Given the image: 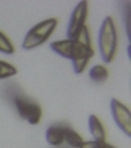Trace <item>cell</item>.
I'll return each mask as SVG.
<instances>
[{
  "instance_id": "cell-1",
  "label": "cell",
  "mask_w": 131,
  "mask_h": 148,
  "mask_svg": "<svg viewBox=\"0 0 131 148\" xmlns=\"http://www.w3.org/2000/svg\"><path fill=\"white\" fill-rule=\"evenodd\" d=\"M51 49L56 54H59V56L71 59L74 64V73L75 74L84 73L89 59L94 56L92 45H84V43L79 41L77 38H66V40L52 41Z\"/></svg>"
},
{
  "instance_id": "cell-2",
  "label": "cell",
  "mask_w": 131,
  "mask_h": 148,
  "mask_svg": "<svg viewBox=\"0 0 131 148\" xmlns=\"http://www.w3.org/2000/svg\"><path fill=\"white\" fill-rule=\"evenodd\" d=\"M98 46L105 64L111 63L115 59L116 49H118V35H116V27L111 16H105L103 23H102L98 35Z\"/></svg>"
},
{
  "instance_id": "cell-3",
  "label": "cell",
  "mask_w": 131,
  "mask_h": 148,
  "mask_svg": "<svg viewBox=\"0 0 131 148\" xmlns=\"http://www.w3.org/2000/svg\"><path fill=\"white\" fill-rule=\"evenodd\" d=\"M46 142L52 147H59L62 145L64 142L69 143L71 147L79 148L82 145V137L79 135L75 130L69 127V125H64V123H56V125H51L48 127L46 130Z\"/></svg>"
},
{
  "instance_id": "cell-4",
  "label": "cell",
  "mask_w": 131,
  "mask_h": 148,
  "mask_svg": "<svg viewBox=\"0 0 131 148\" xmlns=\"http://www.w3.org/2000/svg\"><path fill=\"white\" fill-rule=\"evenodd\" d=\"M56 27H58V20L56 18H48V20L35 25L30 32L26 33L25 40L21 43V48L23 49H35V48H38L54 33Z\"/></svg>"
},
{
  "instance_id": "cell-5",
  "label": "cell",
  "mask_w": 131,
  "mask_h": 148,
  "mask_svg": "<svg viewBox=\"0 0 131 148\" xmlns=\"http://www.w3.org/2000/svg\"><path fill=\"white\" fill-rule=\"evenodd\" d=\"M13 102H15L16 112L20 114V117L23 120H26L31 125L39 123L43 110H41V106L36 101H33L31 97H28V95H15Z\"/></svg>"
},
{
  "instance_id": "cell-6",
  "label": "cell",
  "mask_w": 131,
  "mask_h": 148,
  "mask_svg": "<svg viewBox=\"0 0 131 148\" xmlns=\"http://www.w3.org/2000/svg\"><path fill=\"white\" fill-rule=\"evenodd\" d=\"M87 13H89V3H87V2H79V5L74 8L72 15H71V20H69L67 38H75L79 33L87 27V25H85Z\"/></svg>"
},
{
  "instance_id": "cell-7",
  "label": "cell",
  "mask_w": 131,
  "mask_h": 148,
  "mask_svg": "<svg viewBox=\"0 0 131 148\" xmlns=\"http://www.w3.org/2000/svg\"><path fill=\"white\" fill-rule=\"evenodd\" d=\"M110 109H111V115H113V120L118 125L121 132L125 133L126 137H131V115H130V109L123 104V102L113 101L110 102Z\"/></svg>"
},
{
  "instance_id": "cell-8",
  "label": "cell",
  "mask_w": 131,
  "mask_h": 148,
  "mask_svg": "<svg viewBox=\"0 0 131 148\" xmlns=\"http://www.w3.org/2000/svg\"><path fill=\"white\" fill-rule=\"evenodd\" d=\"M89 130H90V133H92V137H94L95 142H105V137H107L105 127L97 115L89 117Z\"/></svg>"
},
{
  "instance_id": "cell-9",
  "label": "cell",
  "mask_w": 131,
  "mask_h": 148,
  "mask_svg": "<svg viewBox=\"0 0 131 148\" xmlns=\"http://www.w3.org/2000/svg\"><path fill=\"white\" fill-rule=\"evenodd\" d=\"M89 76L94 82H105V81L108 79V69L105 68V66H102V64H97V66H94V68L90 69Z\"/></svg>"
},
{
  "instance_id": "cell-10",
  "label": "cell",
  "mask_w": 131,
  "mask_h": 148,
  "mask_svg": "<svg viewBox=\"0 0 131 148\" xmlns=\"http://www.w3.org/2000/svg\"><path fill=\"white\" fill-rule=\"evenodd\" d=\"M18 73V69L10 63H5V61H0V79H8L12 76H15Z\"/></svg>"
},
{
  "instance_id": "cell-11",
  "label": "cell",
  "mask_w": 131,
  "mask_h": 148,
  "mask_svg": "<svg viewBox=\"0 0 131 148\" xmlns=\"http://www.w3.org/2000/svg\"><path fill=\"white\" fill-rule=\"evenodd\" d=\"M0 53H3V54H13L15 53L13 43H12L2 32H0Z\"/></svg>"
},
{
  "instance_id": "cell-12",
  "label": "cell",
  "mask_w": 131,
  "mask_h": 148,
  "mask_svg": "<svg viewBox=\"0 0 131 148\" xmlns=\"http://www.w3.org/2000/svg\"><path fill=\"white\" fill-rule=\"evenodd\" d=\"M79 148H116V147H113V145H110L107 142H95V140H92V142H82V145Z\"/></svg>"
}]
</instances>
